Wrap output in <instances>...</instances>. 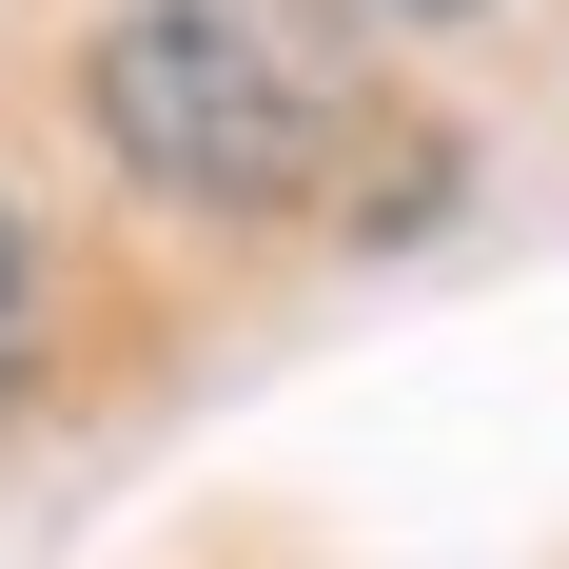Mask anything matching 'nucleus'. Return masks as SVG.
Masks as SVG:
<instances>
[{"label":"nucleus","mask_w":569,"mask_h":569,"mask_svg":"<svg viewBox=\"0 0 569 569\" xmlns=\"http://www.w3.org/2000/svg\"><path fill=\"white\" fill-rule=\"evenodd\" d=\"M0 393H20V236H0Z\"/></svg>","instance_id":"2"},{"label":"nucleus","mask_w":569,"mask_h":569,"mask_svg":"<svg viewBox=\"0 0 569 569\" xmlns=\"http://www.w3.org/2000/svg\"><path fill=\"white\" fill-rule=\"evenodd\" d=\"M353 59L335 0H118L99 20V138L158 197H217V217H276L335 177Z\"/></svg>","instance_id":"1"},{"label":"nucleus","mask_w":569,"mask_h":569,"mask_svg":"<svg viewBox=\"0 0 569 569\" xmlns=\"http://www.w3.org/2000/svg\"><path fill=\"white\" fill-rule=\"evenodd\" d=\"M412 20H471V0H412Z\"/></svg>","instance_id":"3"}]
</instances>
